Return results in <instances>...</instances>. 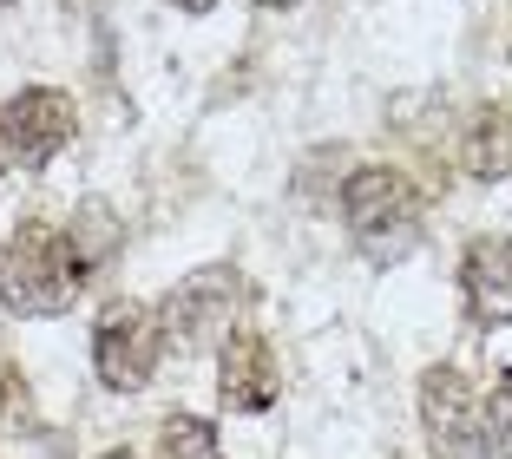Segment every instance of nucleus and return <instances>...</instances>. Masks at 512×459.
Segmentation results:
<instances>
[{"mask_svg":"<svg viewBox=\"0 0 512 459\" xmlns=\"http://www.w3.org/2000/svg\"><path fill=\"white\" fill-rule=\"evenodd\" d=\"M86 289L73 237L53 223H20L14 243L0 250V302L14 315H66Z\"/></svg>","mask_w":512,"mask_h":459,"instance_id":"obj_1","label":"nucleus"},{"mask_svg":"<svg viewBox=\"0 0 512 459\" xmlns=\"http://www.w3.org/2000/svg\"><path fill=\"white\" fill-rule=\"evenodd\" d=\"M342 210H348V237H355V250L368 256V263H401L414 243H421V191L401 178V171H388V164H368V171H355L342 191Z\"/></svg>","mask_w":512,"mask_h":459,"instance_id":"obj_2","label":"nucleus"},{"mask_svg":"<svg viewBox=\"0 0 512 459\" xmlns=\"http://www.w3.org/2000/svg\"><path fill=\"white\" fill-rule=\"evenodd\" d=\"M158 355H165V322L145 302H112L92 328V368L112 394H138L158 374Z\"/></svg>","mask_w":512,"mask_h":459,"instance_id":"obj_3","label":"nucleus"},{"mask_svg":"<svg viewBox=\"0 0 512 459\" xmlns=\"http://www.w3.org/2000/svg\"><path fill=\"white\" fill-rule=\"evenodd\" d=\"M237 302H243V282H237L230 263H211V269H197V276H184L165 296V309H158L165 341L171 348H204V341H217L224 322L237 315Z\"/></svg>","mask_w":512,"mask_h":459,"instance_id":"obj_4","label":"nucleus"},{"mask_svg":"<svg viewBox=\"0 0 512 459\" xmlns=\"http://www.w3.org/2000/svg\"><path fill=\"white\" fill-rule=\"evenodd\" d=\"M421 420H427V446L434 459H480L486 433H480V400H473V381L447 361L421 374Z\"/></svg>","mask_w":512,"mask_h":459,"instance_id":"obj_5","label":"nucleus"},{"mask_svg":"<svg viewBox=\"0 0 512 459\" xmlns=\"http://www.w3.org/2000/svg\"><path fill=\"white\" fill-rule=\"evenodd\" d=\"M0 138H7V158L14 164H53L73 145V99L66 92H20L7 112H0Z\"/></svg>","mask_w":512,"mask_h":459,"instance_id":"obj_6","label":"nucleus"},{"mask_svg":"<svg viewBox=\"0 0 512 459\" xmlns=\"http://www.w3.org/2000/svg\"><path fill=\"white\" fill-rule=\"evenodd\" d=\"M217 394H224L230 414H263V407H276L283 374H276L270 341L256 335V328H237V335L224 341V361H217Z\"/></svg>","mask_w":512,"mask_h":459,"instance_id":"obj_7","label":"nucleus"},{"mask_svg":"<svg viewBox=\"0 0 512 459\" xmlns=\"http://www.w3.org/2000/svg\"><path fill=\"white\" fill-rule=\"evenodd\" d=\"M460 289H467V315L480 328H506L512 322V237L473 243L467 269H460Z\"/></svg>","mask_w":512,"mask_h":459,"instance_id":"obj_8","label":"nucleus"},{"mask_svg":"<svg viewBox=\"0 0 512 459\" xmlns=\"http://www.w3.org/2000/svg\"><path fill=\"white\" fill-rule=\"evenodd\" d=\"M460 158H467L473 178H512V119L506 112H480L460 138Z\"/></svg>","mask_w":512,"mask_h":459,"instance_id":"obj_9","label":"nucleus"},{"mask_svg":"<svg viewBox=\"0 0 512 459\" xmlns=\"http://www.w3.org/2000/svg\"><path fill=\"white\" fill-rule=\"evenodd\" d=\"M158 459H224L217 453V427L197 414H171L158 433Z\"/></svg>","mask_w":512,"mask_h":459,"instance_id":"obj_10","label":"nucleus"},{"mask_svg":"<svg viewBox=\"0 0 512 459\" xmlns=\"http://www.w3.org/2000/svg\"><path fill=\"white\" fill-rule=\"evenodd\" d=\"M480 433H486V453H493V459H512V374L493 387V394H486Z\"/></svg>","mask_w":512,"mask_h":459,"instance_id":"obj_11","label":"nucleus"},{"mask_svg":"<svg viewBox=\"0 0 512 459\" xmlns=\"http://www.w3.org/2000/svg\"><path fill=\"white\" fill-rule=\"evenodd\" d=\"M178 7H184V14H211L217 0H178Z\"/></svg>","mask_w":512,"mask_h":459,"instance_id":"obj_12","label":"nucleus"},{"mask_svg":"<svg viewBox=\"0 0 512 459\" xmlns=\"http://www.w3.org/2000/svg\"><path fill=\"white\" fill-rule=\"evenodd\" d=\"M256 7H296V0H256Z\"/></svg>","mask_w":512,"mask_h":459,"instance_id":"obj_13","label":"nucleus"},{"mask_svg":"<svg viewBox=\"0 0 512 459\" xmlns=\"http://www.w3.org/2000/svg\"><path fill=\"white\" fill-rule=\"evenodd\" d=\"M0 171H7V138H0Z\"/></svg>","mask_w":512,"mask_h":459,"instance_id":"obj_14","label":"nucleus"},{"mask_svg":"<svg viewBox=\"0 0 512 459\" xmlns=\"http://www.w3.org/2000/svg\"><path fill=\"white\" fill-rule=\"evenodd\" d=\"M106 459H138V453H106Z\"/></svg>","mask_w":512,"mask_h":459,"instance_id":"obj_15","label":"nucleus"},{"mask_svg":"<svg viewBox=\"0 0 512 459\" xmlns=\"http://www.w3.org/2000/svg\"><path fill=\"white\" fill-rule=\"evenodd\" d=\"M0 7H7V0H0Z\"/></svg>","mask_w":512,"mask_h":459,"instance_id":"obj_16","label":"nucleus"}]
</instances>
